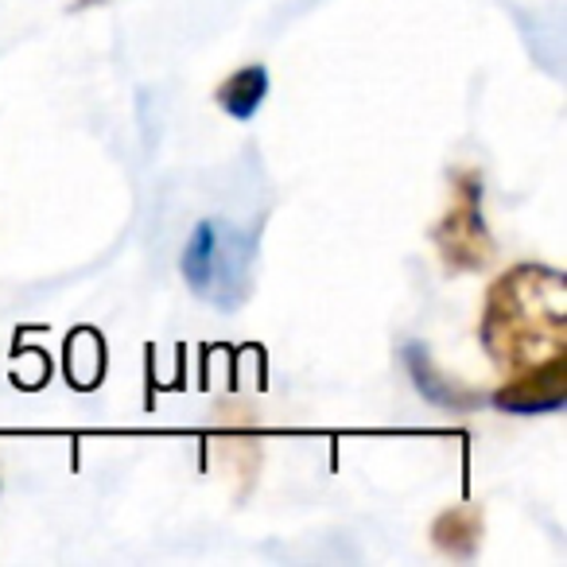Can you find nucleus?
<instances>
[{
  "instance_id": "1",
  "label": "nucleus",
  "mask_w": 567,
  "mask_h": 567,
  "mask_svg": "<svg viewBox=\"0 0 567 567\" xmlns=\"http://www.w3.org/2000/svg\"><path fill=\"white\" fill-rule=\"evenodd\" d=\"M482 350L509 378L544 358L567 354V280L548 265H513L486 292Z\"/></svg>"
},
{
  "instance_id": "2",
  "label": "nucleus",
  "mask_w": 567,
  "mask_h": 567,
  "mask_svg": "<svg viewBox=\"0 0 567 567\" xmlns=\"http://www.w3.org/2000/svg\"><path fill=\"white\" fill-rule=\"evenodd\" d=\"M252 260H257L252 229L206 218L190 229L187 245H183L179 272L198 300L214 303L218 311H234L252 292Z\"/></svg>"
},
{
  "instance_id": "3",
  "label": "nucleus",
  "mask_w": 567,
  "mask_h": 567,
  "mask_svg": "<svg viewBox=\"0 0 567 567\" xmlns=\"http://www.w3.org/2000/svg\"><path fill=\"white\" fill-rule=\"evenodd\" d=\"M451 206L432 226V241L451 272H482L494 265L497 241L482 214V175L474 167L451 172Z\"/></svg>"
},
{
  "instance_id": "4",
  "label": "nucleus",
  "mask_w": 567,
  "mask_h": 567,
  "mask_svg": "<svg viewBox=\"0 0 567 567\" xmlns=\"http://www.w3.org/2000/svg\"><path fill=\"white\" fill-rule=\"evenodd\" d=\"M497 412L509 416H544L567 404V354L544 358L520 373H509L494 393L486 396Z\"/></svg>"
},
{
  "instance_id": "5",
  "label": "nucleus",
  "mask_w": 567,
  "mask_h": 567,
  "mask_svg": "<svg viewBox=\"0 0 567 567\" xmlns=\"http://www.w3.org/2000/svg\"><path fill=\"white\" fill-rule=\"evenodd\" d=\"M401 358H404V365H409V378H412V385H416V393L424 396L432 409L466 416V412H474V409H482V404H486V393H478V389L447 378V373L435 365L432 350H427L424 342H404Z\"/></svg>"
},
{
  "instance_id": "6",
  "label": "nucleus",
  "mask_w": 567,
  "mask_h": 567,
  "mask_svg": "<svg viewBox=\"0 0 567 567\" xmlns=\"http://www.w3.org/2000/svg\"><path fill=\"white\" fill-rule=\"evenodd\" d=\"M482 536H486V513L482 505H455V509L440 513L432 520V544L435 551L451 559H474L482 548Z\"/></svg>"
},
{
  "instance_id": "7",
  "label": "nucleus",
  "mask_w": 567,
  "mask_h": 567,
  "mask_svg": "<svg viewBox=\"0 0 567 567\" xmlns=\"http://www.w3.org/2000/svg\"><path fill=\"white\" fill-rule=\"evenodd\" d=\"M268 97V66L249 63L241 71H234L226 82H218L214 90V102H218L221 113H229L234 121H249L257 117V110Z\"/></svg>"
},
{
  "instance_id": "8",
  "label": "nucleus",
  "mask_w": 567,
  "mask_h": 567,
  "mask_svg": "<svg viewBox=\"0 0 567 567\" xmlns=\"http://www.w3.org/2000/svg\"><path fill=\"white\" fill-rule=\"evenodd\" d=\"M94 4H105V0H74V9H94Z\"/></svg>"
}]
</instances>
